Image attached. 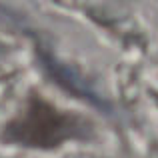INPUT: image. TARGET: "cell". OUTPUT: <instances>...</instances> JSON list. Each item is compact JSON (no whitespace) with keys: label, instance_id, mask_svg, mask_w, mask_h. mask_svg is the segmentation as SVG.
Segmentation results:
<instances>
[{"label":"cell","instance_id":"cell-1","mask_svg":"<svg viewBox=\"0 0 158 158\" xmlns=\"http://www.w3.org/2000/svg\"><path fill=\"white\" fill-rule=\"evenodd\" d=\"M82 120L72 114L56 110L52 104L34 96L26 110L6 128V136L12 142L24 146H56L68 138L82 134Z\"/></svg>","mask_w":158,"mask_h":158}]
</instances>
